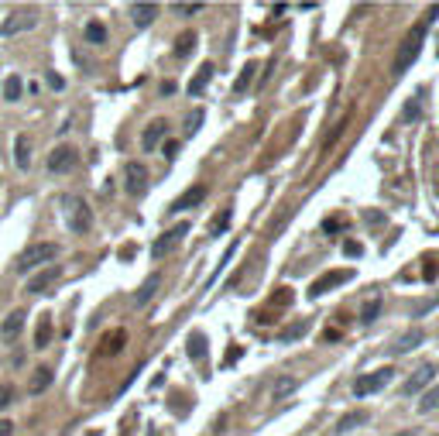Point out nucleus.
<instances>
[{"label":"nucleus","mask_w":439,"mask_h":436,"mask_svg":"<svg viewBox=\"0 0 439 436\" xmlns=\"http://www.w3.org/2000/svg\"><path fill=\"white\" fill-rule=\"evenodd\" d=\"M14 395H18V392H14V385H0V413L14 402Z\"/></svg>","instance_id":"nucleus-34"},{"label":"nucleus","mask_w":439,"mask_h":436,"mask_svg":"<svg viewBox=\"0 0 439 436\" xmlns=\"http://www.w3.org/2000/svg\"><path fill=\"white\" fill-rule=\"evenodd\" d=\"M21 93H24V83H21V76H18V73H14V76H7V80H4V100H11V103H14V100H21Z\"/></svg>","instance_id":"nucleus-24"},{"label":"nucleus","mask_w":439,"mask_h":436,"mask_svg":"<svg viewBox=\"0 0 439 436\" xmlns=\"http://www.w3.org/2000/svg\"><path fill=\"white\" fill-rule=\"evenodd\" d=\"M227 227H230V210H227V213H220V217L213 220V223H210V234L216 238V234H223Z\"/></svg>","instance_id":"nucleus-33"},{"label":"nucleus","mask_w":439,"mask_h":436,"mask_svg":"<svg viewBox=\"0 0 439 436\" xmlns=\"http://www.w3.org/2000/svg\"><path fill=\"white\" fill-rule=\"evenodd\" d=\"M206 199V186H192V189H186L182 196L175 199L172 206H169V213H182V210H192V206H199Z\"/></svg>","instance_id":"nucleus-12"},{"label":"nucleus","mask_w":439,"mask_h":436,"mask_svg":"<svg viewBox=\"0 0 439 436\" xmlns=\"http://www.w3.org/2000/svg\"><path fill=\"white\" fill-rule=\"evenodd\" d=\"M295 385H299V381H295V378H278V381H275V392H271V395H275V402H278V398H285L288 392H295Z\"/></svg>","instance_id":"nucleus-30"},{"label":"nucleus","mask_w":439,"mask_h":436,"mask_svg":"<svg viewBox=\"0 0 439 436\" xmlns=\"http://www.w3.org/2000/svg\"><path fill=\"white\" fill-rule=\"evenodd\" d=\"M58 275H62V268H58V265H45L38 275L28 278V292H31V296H41V292H45L48 285H55Z\"/></svg>","instance_id":"nucleus-11"},{"label":"nucleus","mask_w":439,"mask_h":436,"mask_svg":"<svg viewBox=\"0 0 439 436\" xmlns=\"http://www.w3.org/2000/svg\"><path fill=\"white\" fill-rule=\"evenodd\" d=\"M38 24V14L35 11H21V14H11V18L0 24V35H18V31H31Z\"/></svg>","instance_id":"nucleus-10"},{"label":"nucleus","mask_w":439,"mask_h":436,"mask_svg":"<svg viewBox=\"0 0 439 436\" xmlns=\"http://www.w3.org/2000/svg\"><path fill=\"white\" fill-rule=\"evenodd\" d=\"M158 285H162V278H158V275H148V278H144V285L134 292V306H144V302H148V299L158 292Z\"/></svg>","instance_id":"nucleus-19"},{"label":"nucleus","mask_w":439,"mask_h":436,"mask_svg":"<svg viewBox=\"0 0 439 436\" xmlns=\"http://www.w3.org/2000/svg\"><path fill=\"white\" fill-rule=\"evenodd\" d=\"M425 31H429V28L419 21V24H416V28L401 38L398 55H395V65H391V73H395V76H405V73L416 65V59H419V52H422V41H425Z\"/></svg>","instance_id":"nucleus-1"},{"label":"nucleus","mask_w":439,"mask_h":436,"mask_svg":"<svg viewBox=\"0 0 439 436\" xmlns=\"http://www.w3.org/2000/svg\"><path fill=\"white\" fill-rule=\"evenodd\" d=\"M378 313H381V299H371V302L364 306V313H361V323H364V326H371V323L378 319Z\"/></svg>","instance_id":"nucleus-31"},{"label":"nucleus","mask_w":439,"mask_h":436,"mask_svg":"<svg viewBox=\"0 0 439 436\" xmlns=\"http://www.w3.org/2000/svg\"><path fill=\"white\" fill-rule=\"evenodd\" d=\"M364 422H367V413H361V409H357V413H347V416L337 422V430H333V433H350L354 426H364Z\"/></svg>","instance_id":"nucleus-20"},{"label":"nucleus","mask_w":439,"mask_h":436,"mask_svg":"<svg viewBox=\"0 0 439 436\" xmlns=\"http://www.w3.org/2000/svg\"><path fill=\"white\" fill-rule=\"evenodd\" d=\"M83 35H86L90 45H103V41H107V28H103L100 21H90V24L83 28Z\"/></svg>","instance_id":"nucleus-25"},{"label":"nucleus","mask_w":439,"mask_h":436,"mask_svg":"<svg viewBox=\"0 0 439 436\" xmlns=\"http://www.w3.org/2000/svg\"><path fill=\"white\" fill-rule=\"evenodd\" d=\"M58 258V244H31V248H24L14 261V272L21 275H28V272H35L41 265H52Z\"/></svg>","instance_id":"nucleus-3"},{"label":"nucleus","mask_w":439,"mask_h":436,"mask_svg":"<svg viewBox=\"0 0 439 436\" xmlns=\"http://www.w3.org/2000/svg\"><path fill=\"white\" fill-rule=\"evenodd\" d=\"M189 357L192 361H203L206 357V337L203 334H192L189 337Z\"/></svg>","instance_id":"nucleus-28"},{"label":"nucleus","mask_w":439,"mask_h":436,"mask_svg":"<svg viewBox=\"0 0 439 436\" xmlns=\"http://www.w3.org/2000/svg\"><path fill=\"white\" fill-rule=\"evenodd\" d=\"M52 344V317H41V323H38V330H35V347H48Z\"/></svg>","instance_id":"nucleus-23"},{"label":"nucleus","mask_w":439,"mask_h":436,"mask_svg":"<svg viewBox=\"0 0 439 436\" xmlns=\"http://www.w3.org/2000/svg\"><path fill=\"white\" fill-rule=\"evenodd\" d=\"M62 213H65V223L73 234H86L93 227V210L83 196H62Z\"/></svg>","instance_id":"nucleus-2"},{"label":"nucleus","mask_w":439,"mask_h":436,"mask_svg":"<svg viewBox=\"0 0 439 436\" xmlns=\"http://www.w3.org/2000/svg\"><path fill=\"white\" fill-rule=\"evenodd\" d=\"M192 48H196V35H192V31H186V35L175 38V55H179V59H186Z\"/></svg>","instance_id":"nucleus-27"},{"label":"nucleus","mask_w":439,"mask_h":436,"mask_svg":"<svg viewBox=\"0 0 439 436\" xmlns=\"http://www.w3.org/2000/svg\"><path fill=\"white\" fill-rule=\"evenodd\" d=\"M48 86H52V90H62V86H65V80H62L58 73H48Z\"/></svg>","instance_id":"nucleus-38"},{"label":"nucleus","mask_w":439,"mask_h":436,"mask_svg":"<svg viewBox=\"0 0 439 436\" xmlns=\"http://www.w3.org/2000/svg\"><path fill=\"white\" fill-rule=\"evenodd\" d=\"M350 278H354V272H350V268H344V272H326V275H319L312 285H309V296L319 299L323 292L337 289V285H344V282H350Z\"/></svg>","instance_id":"nucleus-9"},{"label":"nucleus","mask_w":439,"mask_h":436,"mask_svg":"<svg viewBox=\"0 0 439 436\" xmlns=\"http://www.w3.org/2000/svg\"><path fill=\"white\" fill-rule=\"evenodd\" d=\"M302 334H309V319H299V323H292V326H288V330H282V334H278V340H295V337H302Z\"/></svg>","instance_id":"nucleus-29"},{"label":"nucleus","mask_w":439,"mask_h":436,"mask_svg":"<svg viewBox=\"0 0 439 436\" xmlns=\"http://www.w3.org/2000/svg\"><path fill=\"white\" fill-rule=\"evenodd\" d=\"M419 409H422V413H436V409H439V385H436V388H429V392L422 395Z\"/></svg>","instance_id":"nucleus-32"},{"label":"nucleus","mask_w":439,"mask_h":436,"mask_svg":"<svg viewBox=\"0 0 439 436\" xmlns=\"http://www.w3.org/2000/svg\"><path fill=\"white\" fill-rule=\"evenodd\" d=\"M165 131H169V124H165V120H152V124L144 127V138H141L144 151H154V148L162 144V138H165Z\"/></svg>","instance_id":"nucleus-13"},{"label":"nucleus","mask_w":439,"mask_h":436,"mask_svg":"<svg viewBox=\"0 0 439 436\" xmlns=\"http://www.w3.org/2000/svg\"><path fill=\"white\" fill-rule=\"evenodd\" d=\"M213 73H216V69H213V62H203V65H199V73H196V80L189 83V97H199V93H203V90L210 86Z\"/></svg>","instance_id":"nucleus-18"},{"label":"nucleus","mask_w":439,"mask_h":436,"mask_svg":"<svg viewBox=\"0 0 439 436\" xmlns=\"http://www.w3.org/2000/svg\"><path fill=\"white\" fill-rule=\"evenodd\" d=\"M76 165H79V151H76V148H69V144H58L55 151L48 155V172H55V176L73 172Z\"/></svg>","instance_id":"nucleus-6"},{"label":"nucleus","mask_w":439,"mask_h":436,"mask_svg":"<svg viewBox=\"0 0 439 436\" xmlns=\"http://www.w3.org/2000/svg\"><path fill=\"white\" fill-rule=\"evenodd\" d=\"M344 255H347V258H361V255H364V244H357V240H347V244H344Z\"/></svg>","instance_id":"nucleus-36"},{"label":"nucleus","mask_w":439,"mask_h":436,"mask_svg":"<svg viewBox=\"0 0 439 436\" xmlns=\"http://www.w3.org/2000/svg\"><path fill=\"white\" fill-rule=\"evenodd\" d=\"M175 11H179V14H199L203 4H175Z\"/></svg>","instance_id":"nucleus-37"},{"label":"nucleus","mask_w":439,"mask_h":436,"mask_svg":"<svg viewBox=\"0 0 439 436\" xmlns=\"http://www.w3.org/2000/svg\"><path fill=\"white\" fill-rule=\"evenodd\" d=\"M422 340H425V334L422 330H408V334H401L398 340H395V347H391V354H408V351H416Z\"/></svg>","instance_id":"nucleus-17"},{"label":"nucleus","mask_w":439,"mask_h":436,"mask_svg":"<svg viewBox=\"0 0 439 436\" xmlns=\"http://www.w3.org/2000/svg\"><path fill=\"white\" fill-rule=\"evenodd\" d=\"M21 330H24V309L7 313V317H4V323H0V334H4V340H14Z\"/></svg>","instance_id":"nucleus-16"},{"label":"nucleus","mask_w":439,"mask_h":436,"mask_svg":"<svg viewBox=\"0 0 439 436\" xmlns=\"http://www.w3.org/2000/svg\"><path fill=\"white\" fill-rule=\"evenodd\" d=\"M124 344H127V334H124V330H114V334H107V337H103V344H100V347H103V354H117Z\"/></svg>","instance_id":"nucleus-22"},{"label":"nucleus","mask_w":439,"mask_h":436,"mask_svg":"<svg viewBox=\"0 0 439 436\" xmlns=\"http://www.w3.org/2000/svg\"><path fill=\"white\" fill-rule=\"evenodd\" d=\"M48 385H52V371H48V368H38L35 378H31V385H28V392H31V395H41Z\"/></svg>","instance_id":"nucleus-21"},{"label":"nucleus","mask_w":439,"mask_h":436,"mask_svg":"<svg viewBox=\"0 0 439 436\" xmlns=\"http://www.w3.org/2000/svg\"><path fill=\"white\" fill-rule=\"evenodd\" d=\"M433 378H436V364H422L419 371L401 385V395L412 398V395H419V392H425V388L433 385Z\"/></svg>","instance_id":"nucleus-8"},{"label":"nucleus","mask_w":439,"mask_h":436,"mask_svg":"<svg viewBox=\"0 0 439 436\" xmlns=\"http://www.w3.org/2000/svg\"><path fill=\"white\" fill-rule=\"evenodd\" d=\"M189 234V223H175L172 230H165L162 238L152 244V258H165V255H172L175 248H179V240Z\"/></svg>","instance_id":"nucleus-5"},{"label":"nucleus","mask_w":439,"mask_h":436,"mask_svg":"<svg viewBox=\"0 0 439 436\" xmlns=\"http://www.w3.org/2000/svg\"><path fill=\"white\" fill-rule=\"evenodd\" d=\"M199 124H203V110L189 114V117H186V134H196V131H199Z\"/></svg>","instance_id":"nucleus-35"},{"label":"nucleus","mask_w":439,"mask_h":436,"mask_svg":"<svg viewBox=\"0 0 439 436\" xmlns=\"http://www.w3.org/2000/svg\"><path fill=\"white\" fill-rule=\"evenodd\" d=\"M124 189L131 196H144V189H148V169L141 161H127L124 165Z\"/></svg>","instance_id":"nucleus-7"},{"label":"nucleus","mask_w":439,"mask_h":436,"mask_svg":"<svg viewBox=\"0 0 439 436\" xmlns=\"http://www.w3.org/2000/svg\"><path fill=\"white\" fill-rule=\"evenodd\" d=\"M391 378H395V371H391V368L367 371V375H361L357 381H354V395H357V398L374 395V392H381V388H388V385H391Z\"/></svg>","instance_id":"nucleus-4"},{"label":"nucleus","mask_w":439,"mask_h":436,"mask_svg":"<svg viewBox=\"0 0 439 436\" xmlns=\"http://www.w3.org/2000/svg\"><path fill=\"white\" fill-rule=\"evenodd\" d=\"M254 73H258V65L254 62H248L244 69H240V76H237V83H233V93H244L250 83H254Z\"/></svg>","instance_id":"nucleus-26"},{"label":"nucleus","mask_w":439,"mask_h":436,"mask_svg":"<svg viewBox=\"0 0 439 436\" xmlns=\"http://www.w3.org/2000/svg\"><path fill=\"white\" fill-rule=\"evenodd\" d=\"M154 18H158V7L154 4H131L134 28H148V24H154Z\"/></svg>","instance_id":"nucleus-14"},{"label":"nucleus","mask_w":439,"mask_h":436,"mask_svg":"<svg viewBox=\"0 0 439 436\" xmlns=\"http://www.w3.org/2000/svg\"><path fill=\"white\" fill-rule=\"evenodd\" d=\"M14 161H18L21 172L31 169V138H28V134H18V138H14Z\"/></svg>","instance_id":"nucleus-15"},{"label":"nucleus","mask_w":439,"mask_h":436,"mask_svg":"<svg viewBox=\"0 0 439 436\" xmlns=\"http://www.w3.org/2000/svg\"><path fill=\"white\" fill-rule=\"evenodd\" d=\"M0 436H14V422H7V419H0Z\"/></svg>","instance_id":"nucleus-39"}]
</instances>
